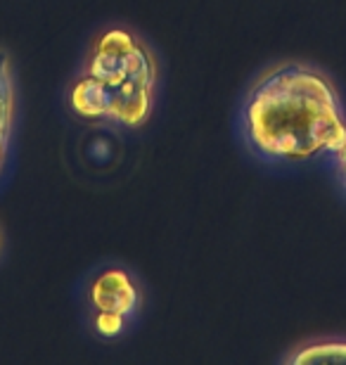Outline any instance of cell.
Returning a JSON list of instances; mask_svg holds the SVG:
<instances>
[{
  "instance_id": "4",
  "label": "cell",
  "mask_w": 346,
  "mask_h": 365,
  "mask_svg": "<svg viewBox=\"0 0 346 365\" xmlns=\"http://www.w3.org/2000/svg\"><path fill=\"white\" fill-rule=\"evenodd\" d=\"M14 112H17V86H14L12 62L10 55L0 50V171H3L7 150H10Z\"/></svg>"
},
{
  "instance_id": "2",
  "label": "cell",
  "mask_w": 346,
  "mask_h": 365,
  "mask_svg": "<svg viewBox=\"0 0 346 365\" xmlns=\"http://www.w3.org/2000/svg\"><path fill=\"white\" fill-rule=\"evenodd\" d=\"M157 86V55L143 36L128 26H107L71 78L67 107L86 123L136 130L150 121Z\"/></svg>"
},
{
  "instance_id": "5",
  "label": "cell",
  "mask_w": 346,
  "mask_h": 365,
  "mask_svg": "<svg viewBox=\"0 0 346 365\" xmlns=\"http://www.w3.org/2000/svg\"><path fill=\"white\" fill-rule=\"evenodd\" d=\"M322 361L346 363V339H322V341H313V344H304L285 359V363L292 365L322 363Z\"/></svg>"
},
{
  "instance_id": "3",
  "label": "cell",
  "mask_w": 346,
  "mask_h": 365,
  "mask_svg": "<svg viewBox=\"0 0 346 365\" xmlns=\"http://www.w3.org/2000/svg\"><path fill=\"white\" fill-rule=\"evenodd\" d=\"M88 311H107L133 320L143 306V289L136 275L123 266H107L93 275L86 287Z\"/></svg>"
},
{
  "instance_id": "8",
  "label": "cell",
  "mask_w": 346,
  "mask_h": 365,
  "mask_svg": "<svg viewBox=\"0 0 346 365\" xmlns=\"http://www.w3.org/2000/svg\"><path fill=\"white\" fill-rule=\"evenodd\" d=\"M0 252H3V230H0Z\"/></svg>"
},
{
  "instance_id": "6",
  "label": "cell",
  "mask_w": 346,
  "mask_h": 365,
  "mask_svg": "<svg viewBox=\"0 0 346 365\" xmlns=\"http://www.w3.org/2000/svg\"><path fill=\"white\" fill-rule=\"evenodd\" d=\"M128 325H131V320L123 318V316H116V313H107V311H93L91 313L93 332L102 339L121 337V334L128 330Z\"/></svg>"
},
{
  "instance_id": "1",
  "label": "cell",
  "mask_w": 346,
  "mask_h": 365,
  "mask_svg": "<svg viewBox=\"0 0 346 365\" xmlns=\"http://www.w3.org/2000/svg\"><path fill=\"white\" fill-rule=\"evenodd\" d=\"M242 133L247 148L270 164L332 159L346 143L342 95L313 64H275L245 95Z\"/></svg>"
},
{
  "instance_id": "7",
  "label": "cell",
  "mask_w": 346,
  "mask_h": 365,
  "mask_svg": "<svg viewBox=\"0 0 346 365\" xmlns=\"http://www.w3.org/2000/svg\"><path fill=\"white\" fill-rule=\"evenodd\" d=\"M332 159H335V166H337V176H340L342 185L346 187V143H344V148L337 152Z\"/></svg>"
}]
</instances>
